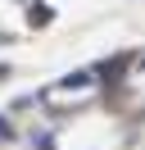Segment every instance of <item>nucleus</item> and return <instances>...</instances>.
I'll use <instances>...</instances> for the list:
<instances>
[{"mask_svg":"<svg viewBox=\"0 0 145 150\" xmlns=\"http://www.w3.org/2000/svg\"><path fill=\"white\" fill-rule=\"evenodd\" d=\"M0 77H5V68H0Z\"/></svg>","mask_w":145,"mask_h":150,"instance_id":"nucleus-1","label":"nucleus"}]
</instances>
